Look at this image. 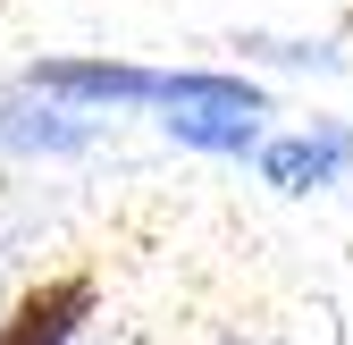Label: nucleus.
I'll return each instance as SVG.
<instances>
[{"label": "nucleus", "mask_w": 353, "mask_h": 345, "mask_svg": "<svg viewBox=\"0 0 353 345\" xmlns=\"http://www.w3.org/2000/svg\"><path fill=\"white\" fill-rule=\"evenodd\" d=\"M84 304H93V286L84 278H59V286H34L26 304H17V320L0 328V345H59L76 320H84Z\"/></svg>", "instance_id": "1"}]
</instances>
